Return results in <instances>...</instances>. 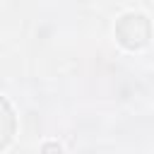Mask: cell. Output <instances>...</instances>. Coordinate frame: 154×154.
Instances as JSON below:
<instances>
[{
	"label": "cell",
	"mask_w": 154,
	"mask_h": 154,
	"mask_svg": "<svg viewBox=\"0 0 154 154\" xmlns=\"http://www.w3.org/2000/svg\"><path fill=\"white\" fill-rule=\"evenodd\" d=\"M116 41L128 51H140L152 38V22L142 12H125L116 22Z\"/></svg>",
	"instance_id": "cell-1"
},
{
	"label": "cell",
	"mask_w": 154,
	"mask_h": 154,
	"mask_svg": "<svg viewBox=\"0 0 154 154\" xmlns=\"http://www.w3.org/2000/svg\"><path fill=\"white\" fill-rule=\"evenodd\" d=\"M12 135H14V116H12L10 101L2 99V140H0V149H5L10 144Z\"/></svg>",
	"instance_id": "cell-2"
},
{
	"label": "cell",
	"mask_w": 154,
	"mask_h": 154,
	"mask_svg": "<svg viewBox=\"0 0 154 154\" xmlns=\"http://www.w3.org/2000/svg\"><path fill=\"white\" fill-rule=\"evenodd\" d=\"M41 154H63V152H60V147L55 142H46L43 149H41Z\"/></svg>",
	"instance_id": "cell-3"
}]
</instances>
